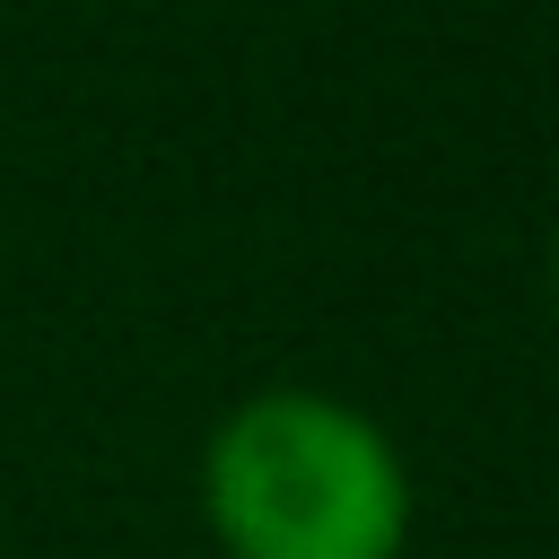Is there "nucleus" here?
Here are the masks:
<instances>
[{
    "label": "nucleus",
    "mask_w": 559,
    "mask_h": 559,
    "mask_svg": "<svg viewBox=\"0 0 559 559\" xmlns=\"http://www.w3.org/2000/svg\"><path fill=\"white\" fill-rule=\"evenodd\" d=\"M201 507L227 559H402L411 480L393 437L332 393H253L218 419Z\"/></svg>",
    "instance_id": "1"
},
{
    "label": "nucleus",
    "mask_w": 559,
    "mask_h": 559,
    "mask_svg": "<svg viewBox=\"0 0 559 559\" xmlns=\"http://www.w3.org/2000/svg\"><path fill=\"white\" fill-rule=\"evenodd\" d=\"M550 280H559V245H550Z\"/></svg>",
    "instance_id": "2"
}]
</instances>
